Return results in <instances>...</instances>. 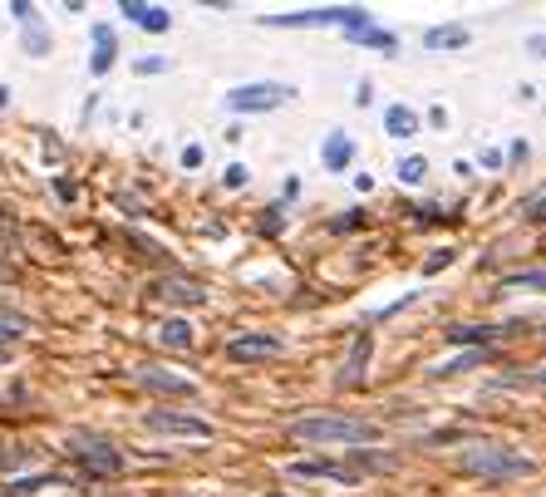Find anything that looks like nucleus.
<instances>
[{
  "instance_id": "17",
  "label": "nucleus",
  "mask_w": 546,
  "mask_h": 497,
  "mask_svg": "<svg viewBox=\"0 0 546 497\" xmlns=\"http://www.w3.org/2000/svg\"><path fill=\"white\" fill-rule=\"evenodd\" d=\"M350 158H355V143H350L345 133H330V138H325V168H330V173H345Z\"/></svg>"
},
{
  "instance_id": "18",
  "label": "nucleus",
  "mask_w": 546,
  "mask_h": 497,
  "mask_svg": "<svg viewBox=\"0 0 546 497\" xmlns=\"http://www.w3.org/2000/svg\"><path fill=\"white\" fill-rule=\"evenodd\" d=\"M114 30L109 25H94V60H89V69L94 74H109V64H114Z\"/></svg>"
},
{
  "instance_id": "8",
  "label": "nucleus",
  "mask_w": 546,
  "mask_h": 497,
  "mask_svg": "<svg viewBox=\"0 0 546 497\" xmlns=\"http://www.w3.org/2000/svg\"><path fill=\"white\" fill-rule=\"evenodd\" d=\"M138 384L153 389V394H173V399H192V394H197V384H192L187 374H173V370H163V365H143V370H138Z\"/></svg>"
},
{
  "instance_id": "26",
  "label": "nucleus",
  "mask_w": 546,
  "mask_h": 497,
  "mask_svg": "<svg viewBox=\"0 0 546 497\" xmlns=\"http://www.w3.org/2000/svg\"><path fill=\"white\" fill-rule=\"evenodd\" d=\"M443 266H453V251H433L424 261V276H433V271H443Z\"/></svg>"
},
{
  "instance_id": "10",
  "label": "nucleus",
  "mask_w": 546,
  "mask_h": 497,
  "mask_svg": "<svg viewBox=\"0 0 546 497\" xmlns=\"http://www.w3.org/2000/svg\"><path fill=\"white\" fill-rule=\"evenodd\" d=\"M291 478H330V483H360L340 458H301V463H291Z\"/></svg>"
},
{
  "instance_id": "12",
  "label": "nucleus",
  "mask_w": 546,
  "mask_h": 497,
  "mask_svg": "<svg viewBox=\"0 0 546 497\" xmlns=\"http://www.w3.org/2000/svg\"><path fill=\"white\" fill-rule=\"evenodd\" d=\"M345 468H350L355 478H364V473H394L399 458H394V453H379V448H350Z\"/></svg>"
},
{
  "instance_id": "32",
  "label": "nucleus",
  "mask_w": 546,
  "mask_h": 497,
  "mask_svg": "<svg viewBox=\"0 0 546 497\" xmlns=\"http://www.w3.org/2000/svg\"><path fill=\"white\" fill-rule=\"evenodd\" d=\"M532 217H546V197L542 202H532Z\"/></svg>"
},
{
  "instance_id": "5",
  "label": "nucleus",
  "mask_w": 546,
  "mask_h": 497,
  "mask_svg": "<svg viewBox=\"0 0 546 497\" xmlns=\"http://www.w3.org/2000/svg\"><path fill=\"white\" fill-rule=\"evenodd\" d=\"M291 94H296V89H286V84H276V79H261V84L232 89V94H227V109H232V114H266V109H281Z\"/></svg>"
},
{
  "instance_id": "30",
  "label": "nucleus",
  "mask_w": 546,
  "mask_h": 497,
  "mask_svg": "<svg viewBox=\"0 0 546 497\" xmlns=\"http://www.w3.org/2000/svg\"><path fill=\"white\" fill-rule=\"evenodd\" d=\"M202 163V148H182V168H197Z\"/></svg>"
},
{
  "instance_id": "21",
  "label": "nucleus",
  "mask_w": 546,
  "mask_h": 497,
  "mask_svg": "<svg viewBox=\"0 0 546 497\" xmlns=\"http://www.w3.org/2000/svg\"><path fill=\"white\" fill-rule=\"evenodd\" d=\"M345 35H350L355 45H369V50H384V55H389V50L399 45V40H394L389 30H374V25H360V30H345Z\"/></svg>"
},
{
  "instance_id": "28",
  "label": "nucleus",
  "mask_w": 546,
  "mask_h": 497,
  "mask_svg": "<svg viewBox=\"0 0 546 497\" xmlns=\"http://www.w3.org/2000/svg\"><path fill=\"white\" fill-rule=\"evenodd\" d=\"M168 60H138V74H163Z\"/></svg>"
},
{
  "instance_id": "9",
  "label": "nucleus",
  "mask_w": 546,
  "mask_h": 497,
  "mask_svg": "<svg viewBox=\"0 0 546 497\" xmlns=\"http://www.w3.org/2000/svg\"><path fill=\"white\" fill-rule=\"evenodd\" d=\"M286 345L276 340V335H237V340H227V360H237V365H251V360H271V355H281Z\"/></svg>"
},
{
  "instance_id": "31",
  "label": "nucleus",
  "mask_w": 546,
  "mask_h": 497,
  "mask_svg": "<svg viewBox=\"0 0 546 497\" xmlns=\"http://www.w3.org/2000/svg\"><path fill=\"white\" fill-rule=\"evenodd\" d=\"M527 384H537V389H546V370H532V374H527Z\"/></svg>"
},
{
  "instance_id": "20",
  "label": "nucleus",
  "mask_w": 546,
  "mask_h": 497,
  "mask_svg": "<svg viewBox=\"0 0 546 497\" xmlns=\"http://www.w3.org/2000/svg\"><path fill=\"white\" fill-rule=\"evenodd\" d=\"M158 340H163V345H173V350H192V325H187L182 315H173V320H163Z\"/></svg>"
},
{
  "instance_id": "7",
  "label": "nucleus",
  "mask_w": 546,
  "mask_h": 497,
  "mask_svg": "<svg viewBox=\"0 0 546 497\" xmlns=\"http://www.w3.org/2000/svg\"><path fill=\"white\" fill-rule=\"evenodd\" d=\"M369 355H374V335L369 330H360L355 340H350V355H345V365H340V389H360L364 374H369Z\"/></svg>"
},
{
  "instance_id": "23",
  "label": "nucleus",
  "mask_w": 546,
  "mask_h": 497,
  "mask_svg": "<svg viewBox=\"0 0 546 497\" xmlns=\"http://www.w3.org/2000/svg\"><path fill=\"white\" fill-rule=\"evenodd\" d=\"M424 173H428V163L424 158H404V163H399V183H424Z\"/></svg>"
},
{
  "instance_id": "1",
  "label": "nucleus",
  "mask_w": 546,
  "mask_h": 497,
  "mask_svg": "<svg viewBox=\"0 0 546 497\" xmlns=\"http://www.w3.org/2000/svg\"><path fill=\"white\" fill-rule=\"evenodd\" d=\"M286 434L296 443H340V448H364V443H379L384 429L369 424V419H350V414H310V419H291Z\"/></svg>"
},
{
  "instance_id": "2",
  "label": "nucleus",
  "mask_w": 546,
  "mask_h": 497,
  "mask_svg": "<svg viewBox=\"0 0 546 497\" xmlns=\"http://www.w3.org/2000/svg\"><path fill=\"white\" fill-rule=\"evenodd\" d=\"M458 468L473 478H487V483H517V478L537 473V458H527L522 448H507V443H473V448H463Z\"/></svg>"
},
{
  "instance_id": "16",
  "label": "nucleus",
  "mask_w": 546,
  "mask_h": 497,
  "mask_svg": "<svg viewBox=\"0 0 546 497\" xmlns=\"http://www.w3.org/2000/svg\"><path fill=\"white\" fill-rule=\"evenodd\" d=\"M384 133H389V138H414V133H419V114L404 109V104H389V109H384Z\"/></svg>"
},
{
  "instance_id": "27",
  "label": "nucleus",
  "mask_w": 546,
  "mask_h": 497,
  "mask_svg": "<svg viewBox=\"0 0 546 497\" xmlns=\"http://www.w3.org/2000/svg\"><path fill=\"white\" fill-rule=\"evenodd\" d=\"M527 55H537V60H546V30H542V35H527Z\"/></svg>"
},
{
  "instance_id": "11",
  "label": "nucleus",
  "mask_w": 546,
  "mask_h": 497,
  "mask_svg": "<svg viewBox=\"0 0 546 497\" xmlns=\"http://www.w3.org/2000/svg\"><path fill=\"white\" fill-rule=\"evenodd\" d=\"M507 330H497V325H448L443 330V340L448 345H463V350H487V345H497Z\"/></svg>"
},
{
  "instance_id": "24",
  "label": "nucleus",
  "mask_w": 546,
  "mask_h": 497,
  "mask_svg": "<svg viewBox=\"0 0 546 497\" xmlns=\"http://www.w3.org/2000/svg\"><path fill=\"white\" fill-rule=\"evenodd\" d=\"M20 335H25V320H15V315H0V350H5V345H15Z\"/></svg>"
},
{
  "instance_id": "6",
  "label": "nucleus",
  "mask_w": 546,
  "mask_h": 497,
  "mask_svg": "<svg viewBox=\"0 0 546 497\" xmlns=\"http://www.w3.org/2000/svg\"><path fill=\"white\" fill-rule=\"evenodd\" d=\"M143 424H148L153 434H173V438H212L217 434L207 419H197V414H178V409H148Z\"/></svg>"
},
{
  "instance_id": "4",
  "label": "nucleus",
  "mask_w": 546,
  "mask_h": 497,
  "mask_svg": "<svg viewBox=\"0 0 546 497\" xmlns=\"http://www.w3.org/2000/svg\"><path fill=\"white\" fill-rule=\"evenodd\" d=\"M69 448H74V458H79V468H84L89 478H114V473L123 468V453L99 434H74L69 438Z\"/></svg>"
},
{
  "instance_id": "3",
  "label": "nucleus",
  "mask_w": 546,
  "mask_h": 497,
  "mask_svg": "<svg viewBox=\"0 0 546 497\" xmlns=\"http://www.w3.org/2000/svg\"><path fill=\"white\" fill-rule=\"evenodd\" d=\"M261 25L271 30H360L369 25L364 5H310V10H286V15H261Z\"/></svg>"
},
{
  "instance_id": "22",
  "label": "nucleus",
  "mask_w": 546,
  "mask_h": 497,
  "mask_svg": "<svg viewBox=\"0 0 546 497\" xmlns=\"http://www.w3.org/2000/svg\"><path fill=\"white\" fill-rule=\"evenodd\" d=\"M25 50H30V55H50V35H45L35 20L25 25Z\"/></svg>"
},
{
  "instance_id": "29",
  "label": "nucleus",
  "mask_w": 546,
  "mask_h": 497,
  "mask_svg": "<svg viewBox=\"0 0 546 497\" xmlns=\"http://www.w3.org/2000/svg\"><path fill=\"white\" fill-rule=\"evenodd\" d=\"M246 183V168L242 163H232V168H227V187H242Z\"/></svg>"
},
{
  "instance_id": "13",
  "label": "nucleus",
  "mask_w": 546,
  "mask_h": 497,
  "mask_svg": "<svg viewBox=\"0 0 546 497\" xmlns=\"http://www.w3.org/2000/svg\"><path fill=\"white\" fill-rule=\"evenodd\" d=\"M123 15H128L133 25H143V30H153V35H163V30L173 25V15H168L163 5H138V0H123Z\"/></svg>"
},
{
  "instance_id": "15",
  "label": "nucleus",
  "mask_w": 546,
  "mask_h": 497,
  "mask_svg": "<svg viewBox=\"0 0 546 497\" xmlns=\"http://www.w3.org/2000/svg\"><path fill=\"white\" fill-rule=\"evenodd\" d=\"M158 296H163V301H178V306H202V301H207V291H202L197 281H187V276L163 281V286H158Z\"/></svg>"
},
{
  "instance_id": "25",
  "label": "nucleus",
  "mask_w": 546,
  "mask_h": 497,
  "mask_svg": "<svg viewBox=\"0 0 546 497\" xmlns=\"http://www.w3.org/2000/svg\"><path fill=\"white\" fill-rule=\"evenodd\" d=\"M55 483H60V478H55V473H45V478H20V483H10V493H40V488H55Z\"/></svg>"
},
{
  "instance_id": "14",
  "label": "nucleus",
  "mask_w": 546,
  "mask_h": 497,
  "mask_svg": "<svg viewBox=\"0 0 546 497\" xmlns=\"http://www.w3.org/2000/svg\"><path fill=\"white\" fill-rule=\"evenodd\" d=\"M468 40H473L468 25H433V30H424V50H463Z\"/></svg>"
},
{
  "instance_id": "33",
  "label": "nucleus",
  "mask_w": 546,
  "mask_h": 497,
  "mask_svg": "<svg viewBox=\"0 0 546 497\" xmlns=\"http://www.w3.org/2000/svg\"><path fill=\"white\" fill-rule=\"evenodd\" d=\"M5 99H10V89H0V109H5Z\"/></svg>"
},
{
  "instance_id": "19",
  "label": "nucleus",
  "mask_w": 546,
  "mask_h": 497,
  "mask_svg": "<svg viewBox=\"0 0 546 497\" xmlns=\"http://www.w3.org/2000/svg\"><path fill=\"white\" fill-rule=\"evenodd\" d=\"M502 291H546V266H532V271H512V276H502Z\"/></svg>"
}]
</instances>
